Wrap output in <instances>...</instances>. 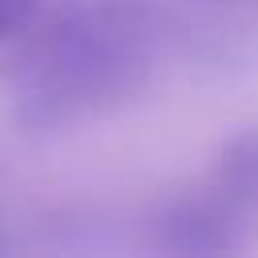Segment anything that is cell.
I'll return each instance as SVG.
<instances>
[{"mask_svg": "<svg viewBox=\"0 0 258 258\" xmlns=\"http://www.w3.org/2000/svg\"><path fill=\"white\" fill-rule=\"evenodd\" d=\"M161 24L141 0H60L24 40L12 105L24 129L56 133L129 105L153 77Z\"/></svg>", "mask_w": 258, "mask_h": 258, "instance_id": "obj_1", "label": "cell"}, {"mask_svg": "<svg viewBox=\"0 0 258 258\" xmlns=\"http://www.w3.org/2000/svg\"><path fill=\"white\" fill-rule=\"evenodd\" d=\"M153 242L173 254H226L258 234V125L230 133L210 169L153 210Z\"/></svg>", "mask_w": 258, "mask_h": 258, "instance_id": "obj_2", "label": "cell"}, {"mask_svg": "<svg viewBox=\"0 0 258 258\" xmlns=\"http://www.w3.org/2000/svg\"><path fill=\"white\" fill-rule=\"evenodd\" d=\"M32 12H36V0H0V44L24 32Z\"/></svg>", "mask_w": 258, "mask_h": 258, "instance_id": "obj_3", "label": "cell"}]
</instances>
